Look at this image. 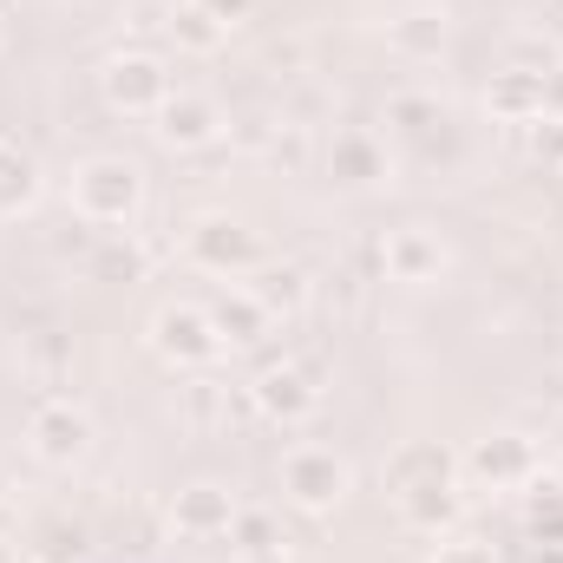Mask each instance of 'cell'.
Listing matches in <instances>:
<instances>
[{"mask_svg": "<svg viewBox=\"0 0 563 563\" xmlns=\"http://www.w3.org/2000/svg\"><path fill=\"white\" fill-rule=\"evenodd\" d=\"M485 106H492L498 119H511V125H531V119L544 112V73H518V66L492 73V92H485Z\"/></svg>", "mask_w": 563, "mask_h": 563, "instance_id": "obj_15", "label": "cell"}, {"mask_svg": "<svg viewBox=\"0 0 563 563\" xmlns=\"http://www.w3.org/2000/svg\"><path fill=\"white\" fill-rule=\"evenodd\" d=\"M439 478H459V459L445 452V445H407V452H394V465H387V485H394V498L400 492H413V485H439Z\"/></svg>", "mask_w": 563, "mask_h": 563, "instance_id": "obj_16", "label": "cell"}, {"mask_svg": "<svg viewBox=\"0 0 563 563\" xmlns=\"http://www.w3.org/2000/svg\"><path fill=\"white\" fill-rule=\"evenodd\" d=\"M144 263H151V243H139V236H106L99 250H92V263H86V276L92 282H139Z\"/></svg>", "mask_w": 563, "mask_h": 563, "instance_id": "obj_21", "label": "cell"}, {"mask_svg": "<svg viewBox=\"0 0 563 563\" xmlns=\"http://www.w3.org/2000/svg\"><path fill=\"white\" fill-rule=\"evenodd\" d=\"M387 40H394L400 59H439L445 40H452V26H445V13L413 7V13H400V20H387Z\"/></svg>", "mask_w": 563, "mask_h": 563, "instance_id": "obj_17", "label": "cell"}, {"mask_svg": "<svg viewBox=\"0 0 563 563\" xmlns=\"http://www.w3.org/2000/svg\"><path fill=\"white\" fill-rule=\"evenodd\" d=\"M250 295L269 308V321L276 314H295L301 301H308V269H295V263H263V269H250Z\"/></svg>", "mask_w": 563, "mask_h": 563, "instance_id": "obj_20", "label": "cell"}, {"mask_svg": "<svg viewBox=\"0 0 563 563\" xmlns=\"http://www.w3.org/2000/svg\"><path fill=\"white\" fill-rule=\"evenodd\" d=\"M223 139V112L203 99V92H170L164 112H157V144L170 151H203V144Z\"/></svg>", "mask_w": 563, "mask_h": 563, "instance_id": "obj_8", "label": "cell"}, {"mask_svg": "<svg viewBox=\"0 0 563 563\" xmlns=\"http://www.w3.org/2000/svg\"><path fill=\"white\" fill-rule=\"evenodd\" d=\"M184 420L190 426H230V387L197 374V380L184 387Z\"/></svg>", "mask_w": 563, "mask_h": 563, "instance_id": "obj_23", "label": "cell"}, {"mask_svg": "<svg viewBox=\"0 0 563 563\" xmlns=\"http://www.w3.org/2000/svg\"><path fill=\"white\" fill-rule=\"evenodd\" d=\"M531 472H538V445H531L525 432H492V439H478V445L465 452V478H478V485H492V492L525 485Z\"/></svg>", "mask_w": 563, "mask_h": 563, "instance_id": "obj_7", "label": "cell"}, {"mask_svg": "<svg viewBox=\"0 0 563 563\" xmlns=\"http://www.w3.org/2000/svg\"><path fill=\"white\" fill-rule=\"evenodd\" d=\"M106 99H112L119 112H132V119H157L164 99H170L164 59H157V53H119V59L106 66Z\"/></svg>", "mask_w": 563, "mask_h": 563, "instance_id": "obj_6", "label": "cell"}, {"mask_svg": "<svg viewBox=\"0 0 563 563\" xmlns=\"http://www.w3.org/2000/svg\"><path fill=\"white\" fill-rule=\"evenodd\" d=\"M40 203V164L20 144H0V217H26Z\"/></svg>", "mask_w": 563, "mask_h": 563, "instance_id": "obj_19", "label": "cell"}, {"mask_svg": "<svg viewBox=\"0 0 563 563\" xmlns=\"http://www.w3.org/2000/svg\"><path fill=\"white\" fill-rule=\"evenodd\" d=\"M151 347H157L170 367L203 374V367L223 354V334H217L210 308H197V301H170V308H157V321H151Z\"/></svg>", "mask_w": 563, "mask_h": 563, "instance_id": "obj_3", "label": "cell"}, {"mask_svg": "<svg viewBox=\"0 0 563 563\" xmlns=\"http://www.w3.org/2000/svg\"><path fill=\"white\" fill-rule=\"evenodd\" d=\"M459 511H465L459 478H439V485H413V492H400V518H407L413 531H426V538L452 531V525H459Z\"/></svg>", "mask_w": 563, "mask_h": 563, "instance_id": "obj_13", "label": "cell"}, {"mask_svg": "<svg viewBox=\"0 0 563 563\" xmlns=\"http://www.w3.org/2000/svg\"><path fill=\"white\" fill-rule=\"evenodd\" d=\"M210 321H217V334H223V347H256L263 334H269V308L243 288V295H223L217 308H210Z\"/></svg>", "mask_w": 563, "mask_h": 563, "instance_id": "obj_18", "label": "cell"}, {"mask_svg": "<svg viewBox=\"0 0 563 563\" xmlns=\"http://www.w3.org/2000/svg\"><path fill=\"white\" fill-rule=\"evenodd\" d=\"M139 203H144V170L132 157H86V164L73 170V210H79L86 223H99V230L132 223Z\"/></svg>", "mask_w": 563, "mask_h": 563, "instance_id": "obj_1", "label": "cell"}, {"mask_svg": "<svg viewBox=\"0 0 563 563\" xmlns=\"http://www.w3.org/2000/svg\"><path fill=\"white\" fill-rule=\"evenodd\" d=\"M164 26H170V40H177L184 53H217V46H223V33H230V26H223L210 7H197V0L170 7V20H164Z\"/></svg>", "mask_w": 563, "mask_h": 563, "instance_id": "obj_22", "label": "cell"}, {"mask_svg": "<svg viewBox=\"0 0 563 563\" xmlns=\"http://www.w3.org/2000/svg\"><path fill=\"white\" fill-rule=\"evenodd\" d=\"M197 7H210V13H217V20H223V26H230V20H243V13H250V0H197Z\"/></svg>", "mask_w": 563, "mask_h": 563, "instance_id": "obj_32", "label": "cell"}, {"mask_svg": "<svg viewBox=\"0 0 563 563\" xmlns=\"http://www.w3.org/2000/svg\"><path fill=\"white\" fill-rule=\"evenodd\" d=\"M380 269L394 282H407V288H426V282L445 276V243L432 230H394L380 243Z\"/></svg>", "mask_w": 563, "mask_h": 563, "instance_id": "obj_9", "label": "cell"}, {"mask_svg": "<svg viewBox=\"0 0 563 563\" xmlns=\"http://www.w3.org/2000/svg\"><path fill=\"white\" fill-rule=\"evenodd\" d=\"M26 361H33V374H40L46 387H59V380H66V347H59V341H33V354H26Z\"/></svg>", "mask_w": 563, "mask_h": 563, "instance_id": "obj_28", "label": "cell"}, {"mask_svg": "<svg viewBox=\"0 0 563 563\" xmlns=\"http://www.w3.org/2000/svg\"><path fill=\"white\" fill-rule=\"evenodd\" d=\"M347 485H354V472H347V459H341L334 445H295V452L282 459V498H288L295 511H308V518L334 511V505L347 498Z\"/></svg>", "mask_w": 563, "mask_h": 563, "instance_id": "obj_2", "label": "cell"}, {"mask_svg": "<svg viewBox=\"0 0 563 563\" xmlns=\"http://www.w3.org/2000/svg\"><path fill=\"white\" fill-rule=\"evenodd\" d=\"M230 551L243 563H282L288 558V531H282L276 511H243V505H236V518H230Z\"/></svg>", "mask_w": 563, "mask_h": 563, "instance_id": "obj_14", "label": "cell"}, {"mask_svg": "<svg viewBox=\"0 0 563 563\" xmlns=\"http://www.w3.org/2000/svg\"><path fill=\"white\" fill-rule=\"evenodd\" d=\"M263 157H269L276 170H308V164H314V132L282 119V132L269 139V151H263Z\"/></svg>", "mask_w": 563, "mask_h": 563, "instance_id": "obj_25", "label": "cell"}, {"mask_svg": "<svg viewBox=\"0 0 563 563\" xmlns=\"http://www.w3.org/2000/svg\"><path fill=\"white\" fill-rule=\"evenodd\" d=\"M190 263L210 269V276H250V269H263V250H256L250 223H236V217H197L190 223Z\"/></svg>", "mask_w": 563, "mask_h": 563, "instance_id": "obj_4", "label": "cell"}, {"mask_svg": "<svg viewBox=\"0 0 563 563\" xmlns=\"http://www.w3.org/2000/svg\"><path fill=\"white\" fill-rule=\"evenodd\" d=\"M432 563H492V551H485V544H439Z\"/></svg>", "mask_w": 563, "mask_h": 563, "instance_id": "obj_30", "label": "cell"}, {"mask_svg": "<svg viewBox=\"0 0 563 563\" xmlns=\"http://www.w3.org/2000/svg\"><path fill=\"white\" fill-rule=\"evenodd\" d=\"M387 125L407 132V139H426V132L439 125V99H426V92H400V99H387Z\"/></svg>", "mask_w": 563, "mask_h": 563, "instance_id": "obj_24", "label": "cell"}, {"mask_svg": "<svg viewBox=\"0 0 563 563\" xmlns=\"http://www.w3.org/2000/svg\"><path fill=\"white\" fill-rule=\"evenodd\" d=\"M276 132H282V119H269V112H243V119L230 125V139L243 144V151H269Z\"/></svg>", "mask_w": 563, "mask_h": 563, "instance_id": "obj_26", "label": "cell"}, {"mask_svg": "<svg viewBox=\"0 0 563 563\" xmlns=\"http://www.w3.org/2000/svg\"><path fill=\"white\" fill-rule=\"evenodd\" d=\"M321 112H328V92H321V86H301V92H295V106H288V125H308V132H314V119H321Z\"/></svg>", "mask_w": 563, "mask_h": 563, "instance_id": "obj_29", "label": "cell"}, {"mask_svg": "<svg viewBox=\"0 0 563 563\" xmlns=\"http://www.w3.org/2000/svg\"><path fill=\"white\" fill-rule=\"evenodd\" d=\"M250 400H256V413L295 426V420H308V413H314L321 387H314V374H301V367H269V374L250 387Z\"/></svg>", "mask_w": 563, "mask_h": 563, "instance_id": "obj_11", "label": "cell"}, {"mask_svg": "<svg viewBox=\"0 0 563 563\" xmlns=\"http://www.w3.org/2000/svg\"><path fill=\"white\" fill-rule=\"evenodd\" d=\"M321 164H328V177L347 184V190H367V184L387 177V151H380L374 132H334L328 151H321Z\"/></svg>", "mask_w": 563, "mask_h": 563, "instance_id": "obj_10", "label": "cell"}, {"mask_svg": "<svg viewBox=\"0 0 563 563\" xmlns=\"http://www.w3.org/2000/svg\"><path fill=\"white\" fill-rule=\"evenodd\" d=\"M26 445L40 465H73L92 452V413L73 407V400H40L33 420H26Z\"/></svg>", "mask_w": 563, "mask_h": 563, "instance_id": "obj_5", "label": "cell"}, {"mask_svg": "<svg viewBox=\"0 0 563 563\" xmlns=\"http://www.w3.org/2000/svg\"><path fill=\"white\" fill-rule=\"evenodd\" d=\"M544 112H551V119H563V66H551V73H544Z\"/></svg>", "mask_w": 563, "mask_h": 563, "instance_id": "obj_31", "label": "cell"}, {"mask_svg": "<svg viewBox=\"0 0 563 563\" xmlns=\"http://www.w3.org/2000/svg\"><path fill=\"white\" fill-rule=\"evenodd\" d=\"M531 151H538L544 164H563V119L538 112V119H531Z\"/></svg>", "mask_w": 563, "mask_h": 563, "instance_id": "obj_27", "label": "cell"}, {"mask_svg": "<svg viewBox=\"0 0 563 563\" xmlns=\"http://www.w3.org/2000/svg\"><path fill=\"white\" fill-rule=\"evenodd\" d=\"M230 518H236V498L223 492V485H184L177 492V505H170V525L184 531V538H230Z\"/></svg>", "mask_w": 563, "mask_h": 563, "instance_id": "obj_12", "label": "cell"}]
</instances>
